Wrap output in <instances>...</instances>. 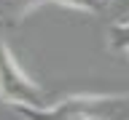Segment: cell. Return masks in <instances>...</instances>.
Masks as SVG:
<instances>
[{
	"label": "cell",
	"mask_w": 129,
	"mask_h": 120,
	"mask_svg": "<svg viewBox=\"0 0 129 120\" xmlns=\"http://www.w3.org/2000/svg\"><path fill=\"white\" fill-rule=\"evenodd\" d=\"M22 120H129L126 94H78L48 107H16Z\"/></svg>",
	"instance_id": "cell-1"
},
{
	"label": "cell",
	"mask_w": 129,
	"mask_h": 120,
	"mask_svg": "<svg viewBox=\"0 0 129 120\" xmlns=\"http://www.w3.org/2000/svg\"><path fill=\"white\" fill-rule=\"evenodd\" d=\"M6 27L8 24L0 22V102L3 104H11V107H48L54 104L48 99V94L43 88L30 80L24 75V70L19 67V62L14 59V51L8 46V38H6Z\"/></svg>",
	"instance_id": "cell-2"
},
{
	"label": "cell",
	"mask_w": 129,
	"mask_h": 120,
	"mask_svg": "<svg viewBox=\"0 0 129 120\" xmlns=\"http://www.w3.org/2000/svg\"><path fill=\"white\" fill-rule=\"evenodd\" d=\"M0 22L3 24H11V22H19L24 19L27 14H32L35 8H40L43 3L48 0H0Z\"/></svg>",
	"instance_id": "cell-3"
},
{
	"label": "cell",
	"mask_w": 129,
	"mask_h": 120,
	"mask_svg": "<svg viewBox=\"0 0 129 120\" xmlns=\"http://www.w3.org/2000/svg\"><path fill=\"white\" fill-rule=\"evenodd\" d=\"M108 48L129 54V16L116 22V24H110V30H108Z\"/></svg>",
	"instance_id": "cell-4"
},
{
	"label": "cell",
	"mask_w": 129,
	"mask_h": 120,
	"mask_svg": "<svg viewBox=\"0 0 129 120\" xmlns=\"http://www.w3.org/2000/svg\"><path fill=\"white\" fill-rule=\"evenodd\" d=\"M54 6H62V8H73V11H81V14H100L108 0H48Z\"/></svg>",
	"instance_id": "cell-5"
},
{
	"label": "cell",
	"mask_w": 129,
	"mask_h": 120,
	"mask_svg": "<svg viewBox=\"0 0 129 120\" xmlns=\"http://www.w3.org/2000/svg\"><path fill=\"white\" fill-rule=\"evenodd\" d=\"M108 3H113V0H108Z\"/></svg>",
	"instance_id": "cell-6"
}]
</instances>
